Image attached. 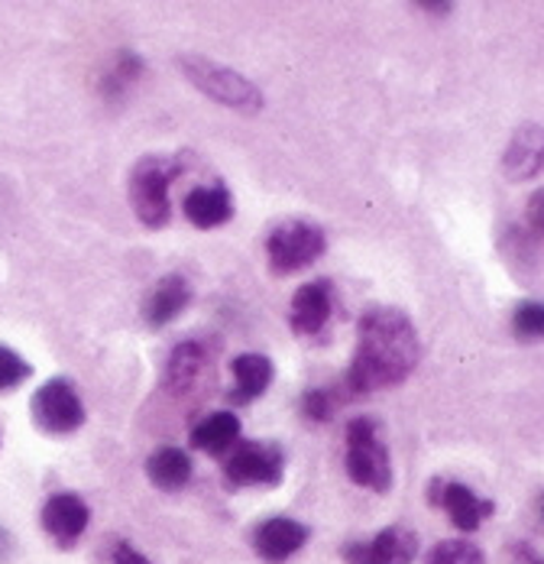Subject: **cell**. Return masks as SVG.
I'll return each mask as SVG.
<instances>
[{
    "label": "cell",
    "mask_w": 544,
    "mask_h": 564,
    "mask_svg": "<svg viewBox=\"0 0 544 564\" xmlns=\"http://www.w3.org/2000/svg\"><path fill=\"white\" fill-rule=\"evenodd\" d=\"M418 364V335L405 312L370 308L357 328V354L347 373L353 393H377L402 383Z\"/></svg>",
    "instance_id": "6da1fadb"
},
{
    "label": "cell",
    "mask_w": 544,
    "mask_h": 564,
    "mask_svg": "<svg viewBox=\"0 0 544 564\" xmlns=\"http://www.w3.org/2000/svg\"><path fill=\"white\" fill-rule=\"evenodd\" d=\"M347 474L357 487L385 494L392 487V457L380 442L373 419H353L347 425Z\"/></svg>",
    "instance_id": "7a4b0ae2"
},
{
    "label": "cell",
    "mask_w": 544,
    "mask_h": 564,
    "mask_svg": "<svg viewBox=\"0 0 544 564\" xmlns=\"http://www.w3.org/2000/svg\"><path fill=\"white\" fill-rule=\"evenodd\" d=\"M175 175H182L178 163L165 156H146L130 172V205L146 227H163L168 221V185Z\"/></svg>",
    "instance_id": "3957f363"
},
{
    "label": "cell",
    "mask_w": 544,
    "mask_h": 564,
    "mask_svg": "<svg viewBox=\"0 0 544 564\" xmlns=\"http://www.w3.org/2000/svg\"><path fill=\"white\" fill-rule=\"evenodd\" d=\"M327 240L325 230L312 221H285L270 234L266 253H270L272 273H295L322 260Z\"/></svg>",
    "instance_id": "277c9868"
},
{
    "label": "cell",
    "mask_w": 544,
    "mask_h": 564,
    "mask_svg": "<svg viewBox=\"0 0 544 564\" xmlns=\"http://www.w3.org/2000/svg\"><path fill=\"white\" fill-rule=\"evenodd\" d=\"M182 68H185V75H188L205 95H211L215 101L227 105V108H237V111H257V108H263L260 88L250 85L243 75H237V72L218 65V62L182 58Z\"/></svg>",
    "instance_id": "5b68a950"
},
{
    "label": "cell",
    "mask_w": 544,
    "mask_h": 564,
    "mask_svg": "<svg viewBox=\"0 0 544 564\" xmlns=\"http://www.w3.org/2000/svg\"><path fill=\"white\" fill-rule=\"evenodd\" d=\"M285 467V454L270 442H240L224 460V474L230 487H260V484H279Z\"/></svg>",
    "instance_id": "8992f818"
},
{
    "label": "cell",
    "mask_w": 544,
    "mask_h": 564,
    "mask_svg": "<svg viewBox=\"0 0 544 564\" xmlns=\"http://www.w3.org/2000/svg\"><path fill=\"white\" fill-rule=\"evenodd\" d=\"M33 419L40 429L65 435L75 432L85 422V402L75 393V387L62 377H55L50 383H43L33 395Z\"/></svg>",
    "instance_id": "52a82bcc"
},
{
    "label": "cell",
    "mask_w": 544,
    "mask_h": 564,
    "mask_svg": "<svg viewBox=\"0 0 544 564\" xmlns=\"http://www.w3.org/2000/svg\"><path fill=\"white\" fill-rule=\"evenodd\" d=\"M344 555L350 564H412L418 555V535L402 525H389L373 542H350Z\"/></svg>",
    "instance_id": "ba28073f"
},
{
    "label": "cell",
    "mask_w": 544,
    "mask_h": 564,
    "mask_svg": "<svg viewBox=\"0 0 544 564\" xmlns=\"http://www.w3.org/2000/svg\"><path fill=\"white\" fill-rule=\"evenodd\" d=\"M544 170V127L542 123H522L502 156V172L512 182H529Z\"/></svg>",
    "instance_id": "9c48e42d"
},
{
    "label": "cell",
    "mask_w": 544,
    "mask_h": 564,
    "mask_svg": "<svg viewBox=\"0 0 544 564\" xmlns=\"http://www.w3.org/2000/svg\"><path fill=\"white\" fill-rule=\"evenodd\" d=\"M432 500L450 516V522L460 532H474L487 516H492V509H496L490 500H480L470 487H464L457 480H435Z\"/></svg>",
    "instance_id": "30bf717a"
},
{
    "label": "cell",
    "mask_w": 544,
    "mask_h": 564,
    "mask_svg": "<svg viewBox=\"0 0 544 564\" xmlns=\"http://www.w3.org/2000/svg\"><path fill=\"white\" fill-rule=\"evenodd\" d=\"M88 503L78 494H55L43 507V525L53 535L58 545H75L81 539V532L88 529Z\"/></svg>",
    "instance_id": "8fae6325"
},
{
    "label": "cell",
    "mask_w": 544,
    "mask_h": 564,
    "mask_svg": "<svg viewBox=\"0 0 544 564\" xmlns=\"http://www.w3.org/2000/svg\"><path fill=\"white\" fill-rule=\"evenodd\" d=\"M308 542V529L295 519H285V516H275L266 519L257 535H253V549L263 562L279 564L285 558H292L302 545Z\"/></svg>",
    "instance_id": "7c38bea8"
},
{
    "label": "cell",
    "mask_w": 544,
    "mask_h": 564,
    "mask_svg": "<svg viewBox=\"0 0 544 564\" xmlns=\"http://www.w3.org/2000/svg\"><path fill=\"white\" fill-rule=\"evenodd\" d=\"M330 318V285L327 282H305L292 295L289 322L298 335H318Z\"/></svg>",
    "instance_id": "4fadbf2b"
},
{
    "label": "cell",
    "mask_w": 544,
    "mask_h": 564,
    "mask_svg": "<svg viewBox=\"0 0 544 564\" xmlns=\"http://www.w3.org/2000/svg\"><path fill=\"white\" fill-rule=\"evenodd\" d=\"M205 370H208L205 347L195 340H185L172 350V357L165 364V390L172 395H188L192 390H198Z\"/></svg>",
    "instance_id": "5bb4252c"
},
{
    "label": "cell",
    "mask_w": 544,
    "mask_h": 564,
    "mask_svg": "<svg viewBox=\"0 0 544 564\" xmlns=\"http://www.w3.org/2000/svg\"><path fill=\"white\" fill-rule=\"evenodd\" d=\"M230 373H233V390L227 393V399L243 405V402H250V399H257V395L270 390L272 360L263 357V354H240V357H233Z\"/></svg>",
    "instance_id": "9a60e30c"
},
{
    "label": "cell",
    "mask_w": 544,
    "mask_h": 564,
    "mask_svg": "<svg viewBox=\"0 0 544 564\" xmlns=\"http://www.w3.org/2000/svg\"><path fill=\"white\" fill-rule=\"evenodd\" d=\"M182 212L195 227H220L233 215V202L224 185H208V188H192L182 202Z\"/></svg>",
    "instance_id": "2e32d148"
},
{
    "label": "cell",
    "mask_w": 544,
    "mask_h": 564,
    "mask_svg": "<svg viewBox=\"0 0 544 564\" xmlns=\"http://www.w3.org/2000/svg\"><path fill=\"white\" fill-rule=\"evenodd\" d=\"M188 282L182 280V276H165L160 280L153 289H150V295H146V302H143V318L153 325V328H163L168 325L185 305H188Z\"/></svg>",
    "instance_id": "e0dca14e"
},
{
    "label": "cell",
    "mask_w": 544,
    "mask_h": 564,
    "mask_svg": "<svg viewBox=\"0 0 544 564\" xmlns=\"http://www.w3.org/2000/svg\"><path fill=\"white\" fill-rule=\"evenodd\" d=\"M237 438H240V419L233 412H211L192 429V445L208 454L230 452Z\"/></svg>",
    "instance_id": "ac0fdd59"
},
{
    "label": "cell",
    "mask_w": 544,
    "mask_h": 564,
    "mask_svg": "<svg viewBox=\"0 0 544 564\" xmlns=\"http://www.w3.org/2000/svg\"><path fill=\"white\" fill-rule=\"evenodd\" d=\"M146 477L160 490H182L192 480V454L182 448H160L146 460Z\"/></svg>",
    "instance_id": "d6986e66"
},
{
    "label": "cell",
    "mask_w": 544,
    "mask_h": 564,
    "mask_svg": "<svg viewBox=\"0 0 544 564\" xmlns=\"http://www.w3.org/2000/svg\"><path fill=\"white\" fill-rule=\"evenodd\" d=\"M425 564H483V552L467 539H447L428 552Z\"/></svg>",
    "instance_id": "ffe728a7"
},
{
    "label": "cell",
    "mask_w": 544,
    "mask_h": 564,
    "mask_svg": "<svg viewBox=\"0 0 544 564\" xmlns=\"http://www.w3.org/2000/svg\"><path fill=\"white\" fill-rule=\"evenodd\" d=\"M512 332L519 340L544 338V302H522L512 315Z\"/></svg>",
    "instance_id": "44dd1931"
},
{
    "label": "cell",
    "mask_w": 544,
    "mask_h": 564,
    "mask_svg": "<svg viewBox=\"0 0 544 564\" xmlns=\"http://www.w3.org/2000/svg\"><path fill=\"white\" fill-rule=\"evenodd\" d=\"M26 377H30V364H26L17 350L0 347V393H7V390L20 387Z\"/></svg>",
    "instance_id": "7402d4cb"
},
{
    "label": "cell",
    "mask_w": 544,
    "mask_h": 564,
    "mask_svg": "<svg viewBox=\"0 0 544 564\" xmlns=\"http://www.w3.org/2000/svg\"><path fill=\"white\" fill-rule=\"evenodd\" d=\"M302 402H305V405H302V409H305V415H308V419H315V422H327V419H330V412H334V405H337L327 390H312V393H305Z\"/></svg>",
    "instance_id": "603a6c76"
},
{
    "label": "cell",
    "mask_w": 544,
    "mask_h": 564,
    "mask_svg": "<svg viewBox=\"0 0 544 564\" xmlns=\"http://www.w3.org/2000/svg\"><path fill=\"white\" fill-rule=\"evenodd\" d=\"M140 58L133 56V53H120L117 56V68H113V78H117V85H127V82H133L137 75H140Z\"/></svg>",
    "instance_id": "cb8c5ba5"
},
{
    "label": "cell",
    "mask_w": 544,
    "mask_h": 564,
    "mask_svg": "<svg viewBox=\"0 0 544 564\" xmlns=\"http://www.w3.org/2000/svg\"><path fill=\"white\" fill-rule=\"evenodd\" d=\"M529 221L535 227V234L544 237V192L532 195V202H529Z\"/></svg>",
    "instance_id": "d4e9b609"
},
{
    "label": "cell",
    "mask_w": 544,
    "mask_h": 564,
    "mask_svg": "<svg viewBox=\"0 0 544 564\" xmlns=\"http://www.w3.org/2000/svg\"><path fill=\"white\" fill-rule=\"evenodd\" d=\"M113 564H153L146 555H140L133 545H127V542H120L117 545V552H113Z\"/></svg>",
    "instance_id": "484cf974"
},
{
    "label": "cell",
    "mask_w": 544,
    "mask_h": 564,
    "mask_svg": "<svg viewBox=\"0 0 544 564\" xmlns=\"http://www.w3.org/2000/svg\"><path fill=\"white\" fill-rule=\"evenodd\" d=\"M542 519H544V497H542Z\"/></svg>",
    "instance_id": "4316f807"
}]
</instances>
